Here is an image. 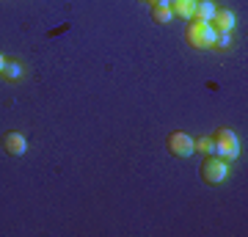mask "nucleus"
<instances>
[{
    "instance_id": "nucleus-1",
    "label": "nucleus",
    "mask_w": 248,
    "mask_h": 237,
    "mask_svg": "<svg viewBox=\"0 0 248 237\" xmlns=\"http://www.w3.org/2000/svg\"><path fill=\"white\" fill-rule=\"evenodd\" d=\"M185 39L190 47H196V50H204V47H213L215 42V31L210 22H204V19H190L185 28Z\"/></svg>"
},
{
    "instance_id": "nucleus-2",
    "label": "nucleus",
    "mask_w": 248,
    "mask_h": 237,
    "mask_svg": "<svg viewBox=\"0 0 248 237\" xmlns=\"http://www.w3.org/2000/svg\"><path fill=\"white\" fill-rule=\"evenodd\" d=\"M229 176V160L218 158V155H207L202 160V179L207 185H221Z\"/></svg>"
},
{
    "instance_id": "nucleus-3",
    "label": "nucleus",
    "mask_w": 248,
    "mask_h": 237,
    "mask_svg": "<svg viewBox=\"0 0 248 237\" xmlns=\"http://www.w3.org/2000/svg\"><path fill=\"white\" fill-rule=\"evenodd\" d=\"M213 143H215V155H218V158H223V160H234L240 155V141H237V135H234L229 127L215 130Z\"/></svg>"
},
{
    "instance_id": "nucleus-4",
    "label": "nucleus",
    "mask_w": 248,
    "mask_h": 237,
    "mask_svg": "<svg viewBox=\"0 0 248 237\" xmlns=\"http://www.w3.org/2000/svg\"><path fill=\"white\" fill-rule=\"evenodd\" d=\"M166 146H169L171 155H177V158H190L193 155V138L182 130H174L169 132V138H166Z\"/></svg>"
},
{
    "instance_id": "nucleus-5",
    "label": "nucleus",
    "mask_w": 248,
    "mask_h": 237,
    "mask_svg": "<svg viewBox=\"0 0 248 237\" xmlns=\"http://www.w3.org/2000/svg\"><path fill=\"white\" fill-rule=\"evenodd\" d=\"M3 149H6V155H11V158H22L28 152V141L25 135L19 130H9L6 135H3Z\"/></svg>"
},
{
    "instance_id": "nucleus-6",
    "label": "nucleus",
    "mask_w": 248,
    "mask_h": 237,
    "mask_svg": "<svg viewBox=\"0 0 248 237\" xmlns=\"http://www.w3.org/2000/svg\"><path fill=\"white\" fill-rule=\"evenodd\" d=\"M210 25H213L215 33H232V28H234V14H232L229 9H215Z\"/></svg>"
},
{
    "instance_id": "nucleus-7",
    "label": "nucleus",
    "mask_w": 248,
    "mask_h": 237,
    "mask_svg": "<svg viewBox=\"0 0 248 237\" xmlns=\"http://www.w3.org/2000/svg\"><path fill=\"white\" fill-rule=\"evenodd\" d=\"M196 0H171V14L179 19H193Z\"/></svg>"
},
{
    "instance_id": "nucleus-8",
    "label": "nucleus",
    "mask_w": 248,
    "mask_h": 237,
    "mask_svg": "<svg viewBox=\"0 0 248 237\" xmlns=\"http://www.w3.org/2000/svg\"><path fill=\"white\" fill-rule=\"evenodd\" d=\"M215 6L213 0H196V6H193V19H204V22H210L215 14Z\"/></svg>"
},
{
    "instance_id": "nucleus-9",
    "label": "nucleus",
    "mask_w": 248,
    "mask_h": 237,
    "mask_svg": "<svg viewBox=\"0 0 248 237\" xmlns=\"http://www.w3.org/2000/svg\"><path fill=\"white\" fill-rule=\"evenodd\" d=\"M0 75H3L6 80H19V78H22V63H19V61H9V58H6Z\"/></svg>"
},
{
    "instance_id": "nucleus-10",
    "label": "nucleus",
    "mask_w": 248,
    "mask_h": 237,
    "mask_svg": "<svg viewBox=\"0 0 248 237\" xmlns=\"http://www.w3.org/2000/svg\"><path fill=\"white\" fill-rule=\"evenodd\" d=\"M152 17H155V22H171L174 19V14H171V6H160V3H155L152 6Z\"/></svg>"
},
{
    "instance_id": "nucleus-11",
    "label": "nucleus",
    "mask_w": 248,
    "mask_h": 237,
    "mask_svg": "<svg viewBox=\"0 0 248 237\" xmlns=\"http://www.w3.org/2000/svg\"><path fill=\"white\" fill-rule=\"evenodd\" d=\"M193 152H202V155H215L213 138H199V141H193Z\"/></svg>"
},
{
    "instance_id": "nucleus-12",
    "label": "nucleus",
    "mask_w": 248,
    "mask_h": 237,
    "mask_svg": "<svg viewBox=\"0 0 248 237\" xmlns=\"http://www.w3.org/2000/svg\"><path fill=\"white\" fill-rule=\"evenodd\" d=\"M213 47H232V36L229 33H215V42H213Z\"/></svg>"
},
{
    "instance_id": "nucleus-13",
    "label": "nucleus",
    "mask_w": 248,
    "mask_h": 237,
    "mask_svg": "<svg viewBox=\"0 0 248 237\" xmlns=\"http://www.w3.org/2000/svg\"><path fill=\"white\" fill-rule=\"evenodd\" d=\"M155 3H160V6H171V0H155Z\"/></svg>"
},
{
    "instance_id": "nucleus-14",
    "label": "nucleus",
    "mask_w": 248,
    "mask_h": 237,
    "mask_svg": "<svg viewBox=\"0 0 248 237\" xmlns=\"http://www.w3.org/2000/svg\"><path fill=\"white\" fill-rule=\"evenodd\" d=\"M3 63H6V58H3V55H0V72H3Z\"/></svg>"
}]
</instances>
